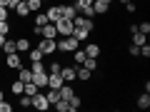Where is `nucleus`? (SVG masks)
I'll list each match as a JSON object with an SVG mask.
<instances>
[{
  "instance_id": "f257e3e1",
  "label": "nucleus",
  "mask_w": 150,
  "mask_h": 112,
  "mask_svg": "<svg viewBox=\"0 0 150 112\" xmlns=\"http://www.w3.org/2000/svg\"><path fill=\"white\" fill-rule=\"evenodd\" d=\"M80 48V43L75 40L73 35H65L63 40H58V52H73V50Z\"/></svg>"
},
{
  "instance_id": "f03ea898",
  "label": "nucleus",
  "mask_w": 150,
  "mask_h": 112,
  "mask_svg": "<svg viewBox=\"0 0 150 112\" xmlns=\"http://www.w3.org/2000/svg\"><path fill=\"white\" fill-rule=\"evenodd\" d=\"M30 107H35V110H40V112H48L50 102H48V97H45V90H38L35 95H33V102H30Z\"/></svg>"
},
{
  "instance_id": "7ed1b4c3",
  "label": "nucleus",
  "mask_w": 150,
  "mask_h": 112,
  "mask_svg": "<svg viewBox=\"0 0 150 112\" xmlns=\"http://www.w3.org/2000/svg\"><path fill=\"white\" fill-rule=\"evenodd\" d=\"M38 48L43 50V55H55L58 52V40H55V37H40Z\"/></svg>"
},
{
  "instance_id": "20e7f679",
  "label": "nucleus",
  "mask_w": 150,
  "mask_h": 112,
  "mask_svg": "<svg viewBox=\"0 0 150 112\" xmlns=\"http://www.w3.org/2000/svg\"><path fill=\"white\" fill-rule=\"evenodd\" d=\"M55 30H58L60 37H65V35H73L75 25H73V20H68V18H60V20H55Z\"/></svg>"
},
{
  "instance_id": "39448f33",
  "label": "nucleus",
  "mask_w": 150,
  "mask_h": 112,
  "mask_svg": "<svg viewBox=\"0 0 150 112\" xmlns=\"http://www.w3.org/2000/svg\"><path fill=\"white\" fill-rule=\"evenodd\" d=\"M33 85L38 87V90H48V70H43V72H33Z\"/></svg>"
},
{
  "instance_id": "423d86ee",
  "label": "nucleus",
  "mask_w": 150,
  "mask_h": 112,
  "mask_svg": "<svg viewBox=\"0 0 150 112\" xmlns=\"http://www.w3.org/2000/svg\"><path fill=\"white\" fill-rule=\"evenodd\" d=\"M5 65H8L10 70H18V67L23 65V55H20V52H10V55H5Z\"/></svg>"
},
{
  "instance_id": "0eeeda50",
  "label": "nucleus",
  "mask_w": 150,
  "mask_h": 112,
  "mask_svg": "<svg viewBox=\"0 0 150 112\" xmlns=\"http://www.w3.org/2000/svg\"><path fill=\"white\" fill-rule=\"evenodd\" d=\"M75 70H78V67H75V62H73V65H63L60 75H63L65 82H75V80H78V77H75Z\"/></svg>"
},
{
  "instance_id": "6e6552de",
  "label": "nucleus",
  "mask_w": 150,
  "mask_h": 112,
  "mask_svg": "<svg viewBox=\"0 0 150 112\" xmlns=\"http://www.w3.org/2000/svg\"><path fill=\"white\" fill-rule=\"evenodd\" d=\"M83 50H85V57H98V55L103 52V48L98 43H85V45H83Z\"/></svg>"
},
{
  "instance_id": "1a4fd4ad",
  "label": "nucleus",
  "mask_w": 150,
  "mask_h": 112,
  "mask_svg": "<svg viewBox=\"0 0 150 112\" xmlns=\"http://www.w3.org/2000/svg\"><path fill=\"white\" fill-rule=\"evenodd\" d=\"M30 48H33V43H30V40H28L25 35H23V37H18V40H15V50H18V52H20V55H25V52H28V50H30Z\"/></svg>"
},
{
  "instance_id": "9d476101",
  "label": "nucleus",
  "mask_w": 150,
  "mask_h": 112,
  "mask_svg": "<svg viewBox=\"0 0 150 112\" xmlns=\"http://www.w3.org/2000/svg\"><path fill=\"white\" fill-rule=\"evenodd\" d=\"M73 37L83 45V43H88V37H90V30H88V27H75V30H73Z\"/></svg>"
},
{
  "instance_id": "9b49d317",
  "label": "nucleus",
  "mask_w": 150,
  "mask_h": 112,
  "mask_svg": "<svg viewBox=\"0 0 150 112\" xmlns=\"http://www.w3.org/2000/svg\"><path fill=\"white\" fill-rule=\"evenodd\" d=\"M63 75H48V87H50V90H60V87H63Z\"/></svg>"
},
{
  "instance_id": "f8f14e48",
  "label": "nucleus",
  "mask_w": 150,
  "mask_h": 112,
  "mask_svg": "<svg viewBox=\"0 0 150 112\" xmlns=\"http://www.w3.org/2000/svg\"><path fill=\"white\" fill-rule=\"evenodd\" d=\"M18 80L20 82H30L33 80V70L28 67V65H20V67H18Z\"/></svg>"
},
{
  "instance_id": "ddd939ff",
  "label": "nucleus",
  "mask_w": 150,
  "mask_h": 112,
  "mask_svg": "<svg viewBox=\"0 0 150 112\" xmlns=\"http://www.w3.org/2000/svg\"><path fill=\"white\" fill-rule=\"evenodd\" d=\"M45 15H48V22H55V20H60V5H50V8H45Z\"/></svg>"
},
{
  "instance_id": "4468645a",
  "label": "nucleus",
  "mask_w": 150,
  "mask_h": 112,
  "mask_svg": "<svg viewBox=\"0 0 150 112\" xmlns=\"http://www.w3.org/2000/svg\"><path fill=\"white\" fill-rule=\"evenodd\" d=\"M60 15H63V18H68V20H73V18L78 15V10H75V5L65 3V5H60Z\"/></svg>"
},
{
  "instance_id": "2eb2a0df",
  "label": "nucleus",
  "mask_w": 150,
  "mask_h": 112,
  "mask_svg": "<svg viewBox=\"0 0 150 112\" xmlns=\"http://www.w3.org/2000/svg\"><path fill=\"white\" fill-rule=\"evenodd\" d=\"M93 10H95V15H105L110 10V5H108L105 0H93Z\"/></svg>"
},
{
  "instance_id": "dca6fc26",
  "label": "nucleus",
  "mask_w": 150,
  "mask_h": 112,
  "mask_svg": "<svg viewBox=\"0 0 150 112\" xmlns=\"http://www.w3.org/2000/svg\"><path fill=\"white\" fill-rule=\"evenodd\" d=\"M75 77H78V80H80V82H90L93 72H90V70H88V67H78V70H75Z\"/></svg>"
},
{
  "instance_id": "f3484780",
  "label": "nucleus",
  "mask_w": 150,
  "mask_h": 112,
  "mask_svg": "<svg viewBox=\"0 0 150 112\" xmlns=\"http://www.w3.org/2000/svg\"><path fill=\"white\" fill-rule=\"evenodd\" d=\"M60 97H63V100H70V97L75 95V90H73V85H70V82H63V87H60Z\"/></svg>"
},
{
  "instance_id": "a211bd4d",
  "label": "nucleus",
  "mask_w": 150,
  "mask_h": 112,
  "mask_svg": "<svg viewBox=\"0 0 150 112\" xmlns=\"http://www.w3.org/2000/svg\"><path fill=\"white\" fill-rule=\"evenodd\" d=\"M25 55L30 57V62H35V60H43V57H45V55H43V50L38 48V45H35V48H30V50H28Z\"/></svg>"
},
{
  "instance_id": "6ab92c4d",
  "label": "nucleus",
  "mask_w": 150,
  "mask_h": 112,
  "mask_svg": "<svg viewBox=\"0 0 150 112\" xmlns=\"http://www.w3.org/2000/svg\"><path fill=\"white\" fill-rule=\"evenodd\" d=\"M68 107H70V112L80 110V107H83V97H80V95H73V97L68 100Z\"/></svg>"
},
{
  "instance_id": "aec40b11",
  "label": "nucleus",
  "mask_w": 150,
  "mask_h": 112,
  "mask_svg": "<svg viewBox=\"0 0 150 112\" xmlns=\"http://www.w3.org/2000/svg\"><path fill=\"white\" fill-rule=\"evenodd\" d=\"M45 70H48V75H58L60 70H63V62H58V60H50V62L45 65Z\"/></svg>"
},
{
  "instance_id": "412c9836",
  "label": "nucleus",
  "mask_w": 150,
  "mask_h": 112,
  "mask_svg": "<svg viewBox=\"0 0 150 112\" xmlns=\"http://www.w3.org/2000/svg\"><path fill=\"white\" fill-rule=\"evenodd\" d=\"M80 65H83V67H88L90 72H98V67H100V65H98V57H85Z\"/></svg>"
},
{
  "instance_id": "4be33fe9",
  "label": "nucleus",
  "mask_w": 150,
  "mask_h": 112,
  "mask_svg": "<svg viewBox=\"0 0 150 112\" xmlns=\"http://www.w3.org/2000/svg\"><path fill=\"white\" fill-rule=\"evenodd\" d=\"M43 37H58L55 22H45V25H43Z\"/></svg>"
},
{
  "instance_id": "5701e85b",
  "label": "nucleus",
  "mask_w": 150,
  "mask_h": 112,
  "mask_svg": "<svg viewBox=\"0 0 150 112\" xmlns=\"http://www.w3.org/2000/svg\"><path fill=\"white\" fill-rule=\"evenodd\" d=\"M0 50H3L5 55H10V52H18V50H15V40L5 37V43H3V48H0Z\"/></svg>"
},
{
  "instance_id": "b1692460",
  "label": "nucleus",
  "mask_w": 150,
  "mask_h": 112,
  "mask_svg": "<svg viewBox=\"0 0 150 112\" xmlns=\"http://www.w3.org/2000/svg\"><path fill=\"white\" fill-rule=\"evenodd\" d=\"M130 35H133V45H138V48L148 43V35H143V32H138V30H135V32H130Z\"/></svg>"
},
{
  "instance_id": "393cba45",
  "label": "nucleus",
  "mask_w": 150,
  "mask_h": 112,
  "mask_svg": "<svg viewBox=\"0 0 150 112\" xmlns=\"http://www.w3.org/2000/svg\"><path fill=\"white\" fill-rule=\"evenodd\" d=\"M138 107L140 110H148L150 107V92H143V95L138 97Z\"/></svg>"
},
{
  "instance_id": "a878e982",
  "label": "nucleus",
  "mask_w": 150,
  "mask_h": 112,
  "mask_svg": "<svg viewBox=\"0 0 150 112\" xmlns=\"http://www.w3.org/2000/svg\"><path fill=\"white\" fill-rule=\"evenodd\" d=\"M70 55H73V62H75V65H80L83 60H85V50H83V48L73 50V52H70Z\"/></svg>"
},
{
  "instance_id": "bb28decb",
  "label": "nucleus",
  "mask_w": 150,
  "mask_h": 112,
  "mask_svg": "<svg viewBox=\"0 0 150 112\" xmlns=\"http://www.w3.org/2000/svg\"><path fill=\"white\" fill-rule=\"evenodd\" d=\"M15 13H18V18H23V20H25V18L30 15V10H28V5H25V3H18V5H15Z\"/></svg>"
},
{
  "instance_id": "cd10ccee",
  "label": "nucleus",
  "mask_w": 150,
  "mask_h": 112,
  "mask_svg": "<svg viewBox=\"0 0 150 112\" xmlns=\"http://www.w3.org/2000/svg\"><path fill=\"white\" fill-rule=\"evenodd\" d=\"M25 5H28V10H30V13L43 10V3H40V0H25Z\"/></svg>"
},
{
  "instance_id": "c85d7f7f",
  "label": "nucleus",
  "mask_w": 150,
  "mask_h": 112,
  "mask_svg": "<svg viewBox=\"0 0 150 112\" xmlns=\"http://www.w3.org/2000/svg\"><path fill=\"white\" fill-rule=\"evenodd\" d=\"M53 105H55V110H58V112H70V107H68V100H63V97H60L58 102H53Z\"/></svg>"
},
{
  "instance_id": "c756f323",
  "label": "nucleus",
  "mask_w": 150,
  "mask_h": 112,
  "mask_svg": "<svg viewBox=\"0 0 150 112\" xmlns=\"http://www.w3.org/2000/svg\"><path fill=\"white\" fill-rule=\"evenodd\" d=\"M10 92H13V95H18V97H20V95H23V82H20V80L10 82Z\"/></svg>"
},
{
  "instance_id": "7c9ffc66",
  "label": "nucleus",
  "mask_w": 150,
  "mask_h": 112,
  "mask_svg": "<svg viewBox=\"0 0 150 112\" xmlns=\"http://www.w3.org/2000/svg\"><path fill=\"white\" fill-rule=\"evenodd\" d=\"M45 97H48V102L53 105V102L60 100V92H58V90H50V87H48V95H45Z\"/></svg>"
},
{
  "instance_id": "2f4dec72",
  "label": "nucleus",
  "mask_w": 150,
  "mask_h": 112,
  "mask_svg": "<svg viewBox=\"0 0 150 112\" xmlns=\"http://www.w3.org/2000/svg\"><path fill=\"white\" fill-rule=\"evenodd\" d=\"M45 22H48V15H45L43 10H38L35 13V25H45Z\"/></svg>"
},
{
  "instance_id": "473e14b6",
  "label": "nucleus",
  "mask_w": 150,
  "mask_h": 112,
  "mask_svg": "<svg viewBox=\"0 0 150 112\" xmlns=\"http://www.w3.org/2000/svg\"><path fill=\"white\" fill-rule=\"evenodd\" d=\"M30 102H33L30 95H20V102H18V105H20L23 110H28V107H30Z\"/></svg>"
},
{
  "instance_id": "72a5a7b5",
  "label": "nucleus",
  "mask_w": 150,
  "mask_h": 112,
  "mask_svg": "<svg viewBox=\"0 0 150 112\" xmlns=\"http://www.w3.org/2000/svg\"><path fill=\"white\" fill-rule=\"evenodd\" d=\"M138 32H143V35H150V22H148V20L138 22Z\"/></svg>"
},
{
  "instance_id": "f704fd0d",
  "label": "nucleus",
  "mask_w": 150,
  "mask_h": 112,
  "mask_svg": "<svg viewBox=\"0 0 150 112\" xmlns=\"http://www.w3.org/2000/svg\"><path fill=\"white\" fill-rule=\"evenodd\" d=\"M0 35H10V22H8V20H0Z\"/></svg>"
},
{
  "instance_id": "c9c22d12",
  "label": "nucleus",
  "mask_w": 150,
  "mask_h": 112,
  "mask_svg": "<svg viewBox=\"0 0 150 112\" xmlns=\"http://www.w3.org/2000/svg\"><path fill=\"white\" fill-rule=\"evenodd\" d=\"M140 57H145V60L150 57V45H148V43H145V45H140Z\"/></svg>"
},
{
  "instance_id": "e433bc0d",
  "label": "nucleus",
  "mask_w": 150,
  "mask_h": 112,
  "mask_svg": "<svg viewBox=\"0 0 150 112\" xmlns=\"http://www.w3.org/2000/svg\"><path fill=\"white\" fill-rule=\"evenodd\" d=\"M0 112H13V105L8 100H0Z\"/></svg>"
},
{
  "instance_id": "4c0bfd02",
  "label": "nucleus",
  "mask_w": 150,
  "mask_h": 112,
  "mask_svg": "<svg viewBox=\"0 0 150 112\" xmlns=\"http://www.w3.org/2000/svg\"><path fill=\"white\" fill-rule=\"evenodd\" d=\"M128 52L133 55V57H138V55H140V48H138V45H130V48H128Z\"/></svg>"
},
{
  "instance_id": "58836bf2",
  "label": "nucleus",
  "mask_w": 150,
  "mask_h": 112,
  "mask_svg": "<svg viewBox=\"0 0 150 112\" xmlns=\"http://www.w3.org/2000/svg\"><path fill=\"white\" fill-rule=\"evenodd\" d=\"M8 15H10V10H8V8H3V5H0V20H8Z\"/></svg>"
},
{
  "instance_id": "ea45409f",
  "label": "nucleus",
  "mask_w": 150,
  "mask_h": 112,
  "mask_svg": "<svg viewBox=\"0 0 150 112\" xmlns=\"http://www.w3.org/2000/svg\"><path fill=\"white\" fill-rule=\"evenodd\" d=\"M33 35H38V37H43V25H33Z\"/></svg>"
},
{
  "instance_id": "a19ab883",
  "label": "nucleus",
  "mask_w": 150,
  "mask_h": 112,
  "mask_svg": "<svg viewBox=\"0 0 150 112\" xmlns=\"http://www.w3.org/2000/svg\"><path fill=\"white\" fill-rule=\"evenodd\" d=\"M125 10H128V13H135V10H138V5L130 0V3H125Z\"/></svg>"
},
{
  "instance_id": "79ce46f5",
  "label": "nucleus",
  "mask_w": 150,
  "mask_h": 112,
  "mask_svg": "<svg viewBox=\"0 0 150 112\" xmlns=\"http://www.w3.org/2000/svg\"><path fill=\"white\" fill-rule=\"evenodd\" d=\"M3 43H5V35H0V48H3Z\"/></svg>"
},
{
  "instance_id": "37998d69",
  "label": "nucleus",
  "mask_w": 150,
  "mask_h": 112,
  "mask_svg": "<svg viewBox=\"0 0 150 112\" xmlns=\"http://www.w3.org/2000/svg\"><path fill=\"white\" fill-rule=\"evenodd\" d=\"M0 5H3V8H8V0H0Z\"/></svg>"
},
{
  "instance_id": "c03bdc74",
  "label": "nucleus",
  "mask_w": 150,
  "mask_h": 112,
  "mask_svg": "<svg viewBox=\"0 0 150 112\" xmlns=\"http://www.w3.org/2000/svg\"><path fill=\"white\" fill-rule=\"evenodd\" d=\"M0 100H5V92H3V90H0Z\"/></svg>"
},
{
  "instance_id": "a18cd8bd",
  "label": "nucleus",
  "mask_w": 150,
  "mask_h": 112,
  "mask_svg": "<svg viewBox=\"0 0 150 112\" xmlns=\"http://www.w3.org/2000/svg\"><path fill=\"white\" fill-rule=\"evenodd\" d=\"M118 3H120V5H125V3H130V0H118Z\"/></svg>"
},
{
  "instance_id": "49530a36",
  "label": "nucleus",
  "mask_w": 150,
  "mask_h": 112,
  "mask_svg": "<svg viewBox=\"0 0 150 112\" xmlns=\"http://www.w3.org/2000/svg\"><path fill=\"white\" fill-rule=\"evenodd\" d=\"M105 3H108V5H112V3H115V0H105Z\"/></svg>"
},
{
  "instance_id": "de8ad7c7",
  "label": "nucleus",
  "mask_w": 150,
  "mask_h": 112,
  "mask_svg": "<svg viewBox=\"0 0 150 112\" xmlns=\"http://www.w3.org/2000/svg\"><path fill=\"white\" fill-rule=\"evenodd\" d=\"M40 3H43V5H48V3H50V0H40Z\"/></svg>"
},
{
  "instance_id": "09e8293b",
  "label": "nucleus",
  "mask_w": 150,
  "mask_h": 112,
  "mask_svg": "<svg viewBox=\"0 0 150 112\" xmlns=\"http://www.w3.org/2000/svg\"><path fill=\"white\" fill-rule=\"evenodd\" d=\"M20 3H25V0H20Z\"/></svg>"
}]
</instances>
